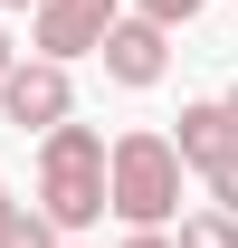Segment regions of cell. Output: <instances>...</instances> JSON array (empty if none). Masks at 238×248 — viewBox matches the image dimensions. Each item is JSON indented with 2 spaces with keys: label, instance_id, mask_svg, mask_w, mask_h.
Instances as JSON below:
<instances>
[{
  "label": "cell",
  "instance_id": "cell-11",
  "mask_svg": "<svg viewBox=\"0 0 238 248\" xmlns=\"http://www.w3.org/2000/svg\"><path fill=\"white\" fill-rule=\"evenodd\" d=\"M124 248H172V239H162V229H134V239H124Z\"/></svg>",
  "mask_w": 238,
  "mask_h": 248
},
{
  "label": "cell",
  "instance_id": "cell-7",
  "mask_svg": "<svg viewBox=\"0 0 238 248\" xmlns=\"http://www.w3.org/2000/svg\"><path fill=\"white\" fill-rule=\"evenodd\" d=\"M172 248H238V219H219V210H191Z\"/></svg>",
  "mask_w": 238,
  "mask_h": 248
},
{
  "label": "cell",
  "instance_id": "cell-2",
  "mask_svg": "<svg viewBox=\"0 0 238 248\" xmlns=\"http://www.w3.org/2000/svg\"><path fill=\"white\" fill-rule=\"evenodd\" d=\"M105 210H115L124 229L181 219V162H172L162 134H115V143H105Z\"/></svg>",
  "mask_w": 238,
  "mask_h": 248
},
{
  "label": "cell",
  "instance_id": "cell-9",
  "mask_svg": "<svg viewBox=\"0 0 238 248\" xmlns=\"http://www.w3.org/2000/svg\"><path fill=\"white\" fill-rule=\"evenodd\" d=\"M209 201H219V219H238V143L209 162Z\"/></svg>",
  "mask_w": 238,
  "mask_h": 248
},
{
  "label": "cell",
  "instance_id": "cell-13",
  "mask_svg": "<svg viewBox=\"0 0 238 248\" xmlns=\"http://www.w3.org/2000/svg\"><path fill=\"white\" fill-rule=\"evenodd\" d=\"M10 67H19V48H10V29H0V77H10Z\"/></svg>",
  "mask_w": 238,
  "mask_h": 248
},
{
  "label": "cell",
  "instance_id": "cell-8",
  "mask_svg": "<svg viewBox=\"0 0 238 248\" xmlns=\"http://www.w3.org/2000/svg\"><path fill=\"white\" fill-rule=\"evenodd\" d=\"M0 248H67V239H58V229H48V219H38V210H19V219H10V229H0Z\"/></svg>",
  "mask_w": 238,
  "mask_h": 248
},
{
  "label": "cell",
  "instance_id": "cell-3",
  "mask_svg": "<svg viewBox=\"0 0 238 248\" xmlns=\"http://www.w3.org/2000/svg\"><path fill=\"white\" fill-rule=\"evenodd\" d=\"M115 19H124V0H38V10H29V38H38L48 67H67V58H95Z\"/></svg>",
  "mask_w": 238,
  "mask_h": 248
},
{
  "label": "cell",
  "instance_id": "cell-4",
  "mask_svg": "<svg viewBox=\"0 0 238 248\" xmlns=\"http://www.w3.org/2000/svg\"><path fill=\"white\" fill-rule=\"evenodd\" d=\"M0 115L19 124V134H48V124H67V115H76V86H67V67H48V58L10 67V77H0Z\"/></svg>",
  "mask_w": 238,
  "mask_h": 248
},
{
  "label": "cell",
  "instance_id": "cell-1",
  "mask_svg": "<svg viewBox=\"0 0 238 248\" xmlns=\"http://www.w3.org/2000/svg\"><path fill=\"white\" fill-rule=\"evenodd\" d=\"M38 219L58 239L105 219V134L95 124H48L38 134Z\"/></svg>",
  "mask_w": 238,
  "mask_h": 248
},
{
  "label": "cell",
  "instance_id": "cell-5",
  "mask_svg": "<svg viewBox=\"0 0 238 248\" xmlns=\"http://www.w3.org/2000/svg\"><path fill=\"white\" fill-rule=\"evenodd\" d=\"M95 58H105V77H115V86H162L172 48H162V29H152V19H115Z\"/></svg>",
  "mask_w": 238,
  "mask_h": 248
},
{
  "label": "cell",
  "instance_id": "cell-12",
  "mask_svg": "<svg viewBox=\"0 0 238 248\" xmlns=\"http://www.w3.org/2000/svg\"><path fill=\"white\" fill-rule=\"evenodd\" d=\"M10 219H19V201H10V182H0V229H10Z\"/></svg>",
  "mask_w": 238,
  "mask_h": 248
},
{
  "label": "cell",
  "instance_id": "cell-6",
  "mask_svg": "<svg viewBox=\"0 0 238 248\" xmlns=\"http://www.w3.org/2000/svg\"><path fill=\"white\" fill-rule=\"evenodd\" d=\"M162 143H172V162H181V172H191V162L209 172V162L229 153L238 134H229V115H219V95H209V105H181V134H162Z\"/></svg>",
  "mask_w": 238,
  "mask_h": 248
},
{
  "label": "cell",
  "instance_id": "cell-14",
  "mask_svg": "<svg viewBox=\"0 0 238 248\" xmlns=\"http://www.w3.org/2000/svg\"><path fill=\"white\" fill-rule=\"evenodd\" d=\"M219 115H229V134H238V86H229V95H219Z\"/></svg>",
  "mask_w": 238,
  "mask_h": 248
},
{
  "label": "cell",
  "instance_id": "cell-15",
  "mask_svg": "<svg viewBox=\"0 0 238 248\" xmlns=\"http://www.w3.org/2000/svg\"><path fill=\"white\" fill-rule=\"evenodd\" d=\"M10 10H38V0H10Z\"/></svg>",
  "mask_w": 238,
  "mask_h": 248
},
{
  "label": "cell",
  "instance_id": "cell-10",
  "mask_svg": "<svg viewBox=\"0 0 238 248\" xmlns=\"http://www.w3.org/2000/svg\"><path fill=\"white\" fill-rule=\"evenodd\" d=\"M134 19H152V29L172 38V29H181V19H200V0H134Z\"/></svg>",
  "mask_w": 238,
  "mask_h": 248
}]
</instances>
